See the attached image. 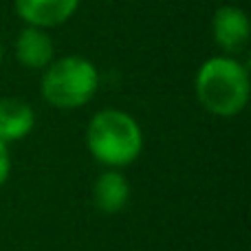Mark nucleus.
<instances>
[{"label": "nucleus", "mask_w": 251, "mask_h": 251, "mask_svg": "<svg viewBox=\"0 0 251 251\" xmlns=\"http://www.w3.org/2000/svg\"><path fill=\"white\" fill-rule=\"evenodd\" d=\"M196 97L207 113L234 117L249 101V73L234 57H212L196 73Z\"/></svg>", "instance_id": "obj_1"}, {"label": "nucleus", "mask_w": 251, "mask_h": 251, "mask_svg": "<svg viewBox=\"0 0 251 251\" xmlns=\"http://www.w3.org/2000/svg\"><path fill=\"white\" fill-rule=\"evenodd\" d=\"M86 146L100 163L115 170L137 161L143 150V134L128 113L106 108L95 113L88 122Z\"/></svg>", "instance_id": "obj_2"}, {"label": "nucleus", "mask_w": 251, "mask_h": 251, "mask_svg": "<svg viewBox=\"0 0 251 251\" xmlns=\"http://www.w3.org/2000/svg\"><path fill=\"white\" fill-rule=\"evenodd\" d=\"M42 95L51 106L73 110L88 104L100 88V73L91 60L66 55L53 60L42 75Z\"/></svg>", "instance_id": "obj_3"}, {"label": "nucleus", "mask_w": 251, "mask_h": 251, "mask_svg": "<svg viewBox=\"0 0 251 251\" xmlns=\"http://www.w3.org/2000/svg\"><path fill=\"white\" fill-rule=\"evenodd\" d=\"M214 42L229 55L240 53L249 44V18L243 9L225 4L214 13L212 20Z\"/></svg>", "instance_id": "obj_4"}, {"label": "nucleus", "mask_w": 251, "mask_h": 251, "mask_svg": "<svg viewBox=\"0 0 251 251\" xmlns=\"http://www.w3.org/2000/svg\"><path fill=\"white\" fill-rule=\"evenodd\" d=\"M13 7L26 26L51 29L71 20L79 7V0H13Z\"/></svg>", "instance_id": "obj_5"}, {"label": "nucleus", "mask_w": 251, "mask_h": 251, "mask_svg": "<svg viewBox=\"0 0 251 251\" xmlns=\"http://www.w3.org/2000/svg\"><path fill=\"white\" fill-rule=\"evenodd\" d=\"M55 47H53L51 35L38 26H26L18 33L16 40V57L26 69H47L53 62Z\"/></svg>", "instance_id": "obj_6"}, {"label": "nucleus", "mask_w": 251, "mask_h": 251, "mask_svg": "<svg viewBox=\"0 0 251 251\" xmlns=\"http://www.w3.org/2000/svg\"><path fill=\"white\" fill-rule=\"evenodd\" d=\"M35 126V113L26 101L7 97L0 100V141H18L25 139Z\"/></svg>", "instance_id": "obj_7"}, {"label": "nucleus", "mask_w": 251, "mask_h": 251, "mask_svg": "<svg viewBox=\"0 0 251 251\" xmlns=\"http://www.w3.org/2000/svg\"><path fill=\"white\" fill-rule=\"evenodd\" d=\"M130 187L122 172L117 170H106L97 176L93 185V203L104 214H117L122 212L128 203Z\"/></svg>", "instance_id": "obj_8"}, {"label": "nucleus", "mask_w": 251, "mask_h": 251, "mask_svg": "<svg viewBox=\"0 0 251 251\" xmlns=\"http://www.w3.org/2000/svg\"><path fill=\"white\" fill-rule=\"evenodd\" d=\"M11 172V156H9V148L7 143L0 141V185H4V181L9 178Z\"/></svg>", "instance_id": "obj_9"}, {"label": "nucleus", "mask_w": 251, "mask_h": 251, "mask_svg": "<svg viewBox=\"0 0 251 251\" xmlns=\"http://www.w3.org/2000/svg\"><path fill=\"white\" fill-rule=\"evenodd\" d=\"M0 62H2V44H0Z\"/></svg>", "instance_id": "obj_10"}]
</instances>
